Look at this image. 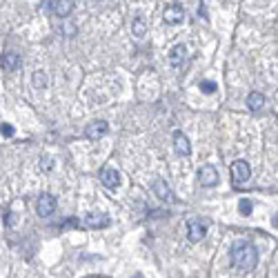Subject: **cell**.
<instances>
[{
    "mask_svg": "<svg viewBox=\"0 0 278 278\" xmlns=\"http://www.w3.org/2000/svg\"><path fill=\"white\" fill-rule=\"evenodd\" d=\"M151 189H154V194L158 196L160 200H165V203H174V191L169 189V185L165 183V180H160V178H156L154 183H151Z\"/></svg>",
    "mask_w": 278,
    "mask_h": 278,
    "instance_id": "cell-7",
    "label": "cell"
},
{
    "mask_svg": "<svg viewBox=\"0 0 278 278\" xmlns=\"http://www.w3.org/2000/svg\"><path fill=\"white\" fill-rule=\"evenodd\" d=\"M274 225H276V227H278V214H276V216H274Z\"/></svg>",
    "mask_w": 278,
    "mask_h": 278,
    "instance_id": "cell-23",
    "label": "cell"
},
{
    "mask_svg": "<svg viewBox=\"0 0 278 278\" xmlns=\"http://www.w3.org/2000/svg\"><path fill=\"white\" fill-rule=\"evenodd\" d=\"M238 209H241L243 216H249V214H252V200H249V198H241V203H238Z\"/></svg>",
    "mask_w": 278,
    "mask_h": 278,
    "instance_id": "cell-17",
    "label": "cell"
},
{
    "mask_svg": "<svg viewBox=\"0 0 278 278\" xmlns=\"http://www.w3.org/2000/svg\"><path fill=\"white\" fill-rule=\"evenodd\" d=\"M169 62L174 67H183L187 62V47L185 45H176L174 49H171V54H169Z\"/></svg>",
    "mask_w": 278,
    "mask_h": 278,
    "instance_id": "cell-13",
    "label": "cell"
},
{
    "mask_svg": "<svg viewBox=\"0 0 278 278\" xmlns=\"http://www.w3.org/2000/svg\"><path fill=\"white\" fill-rule=\"evenodd\" d=\"M265 105V98H263V94H258V92H252L247 96V107L252 109V112H258V109Z\"/></svg>",
    "mask_w": 278,
    "mask_h": 278,
    "instance_id": "cell-15",
    "label": "cell"
},
{
    "mask_svg": "<svg viewBox=\"0 0 278 278\" xmlns=\"http://www.w3.org/2000/svg\"><path fill=\"white\" fill-rule=\"evenodd\" d=\"M229 258H232V265L236 267V270L249 272V270H254V267H256L258 252H256V247H254V245H247V243H245V245L234 247L232 254H229Z\"/></svg>",
    "mask_w": 278,
    "mask_h": 278,
    "instance_id": "cell-1",
    "label": "cell"
},
{
    "mask_svg": "<svg viewBox=\"0 0 278 278\" xmlns=\"http://www.w3.org/2000/svg\"><path fill=\"white\" fill-rule=\"evenodd\" d=\"M198 183L203 187H214L218 183V171L212 165H203L198 169Z\"/></svg>",
    "mask_w": 278,
    "mask_h": 278,
    "instance_id": "cell-6",
    "label": "cell"
},
{
    "mask_svg": "<svg viewBox=\"0 0 278 278\" xmlns=\"http://www.w3.org/2000/svg\"><path fill=\"white\" fill-rule=\"evenodd\" d=\"M33 83H36V87H45V85H47L45 74H40V71H38V74L33 76Z\"/></svg>",
    "mask_w": 278,
    "mask_h": 278,
    "instance_id": "cell-19",
    "label": "cell"
},
{
    "mask_svg": "<svg viewBox=\"0 0 278 278\" xmlns=\"http://www.w3.org/2000/svg\"><path fill=\"white\" fill-rule=\"evenodd\" d=\"M85 225L92 229H105L112 225V220H109L107 214H89V216L85 218Z\"/></svg>",
    "mask_w": 278,
    "mask_h": 278,
    "instance_id": "cell-12",
    "label": "cell"
},
{
    "mask_svg": "<svg viewBox=\"0 0 278 278\" xmlns=\"http://www.w3.org/2000/svg\"><path fill=\"white\" fill-rule=\"evenodd\" d=\"M132 29H134V36H138V38H142V36H145L147 27H145V22H142V18H140V16H136V18H134Z\"/></svg>",
    "mask_w": 278,
    "mask_h": 278,
    "instance_id": "cell-16",
    "label": "cell"
},
{
    "mask_svg": "<svg viewBox=\"0 0 278 278\" xmlns=\"http://www.w3.org/2000/svg\"><path fill=\"white\" fill-rule=\"evenodd\" d=\"M98 178L107 189H116V187L121 185V174H118V169H114V167H103Z\"/></svg>",
    "mask_w": 278,
    "mask_h": 278,
    "instance_id": "cell-4",
    "label": "cell"
},
{
    "mask_svg": "<svg viewBox=\"0 0 278 278\" xmlns=\"http://www.w3.org/2000/svg\"><path fill=\"white\" fill-rule=\"evenodd\" d=\"M200 89H203L205 94H212L214 89H216V85H214L212 80H200Z\"/></svg>",
    "mask_w": 278,
    "mask_h": 278,
    "instance_id": "cell-18",
    "label": "cell"
},
{
    "mask_svg": "<svg viewBox=\"0 0 278 278\" xmlns=\"http://www.w3.org/2000/svg\"><path fill=\"white\" fill-rule=\"evenodd\" d=\"M109 132V125L105 121H96L92 125H87V129H85V136L89 138V140H100V138L105 136V134Z\"/></svg>",
    "mask_w": 278,
    "mask_h": 278,
    "instance_id": "cell-8",
    "label": "cell"
},
{
    "mask_svg": "<svg viewBox=\"0 0 278 278\" xmlns=\"http://www.w3.org/2000/svg\"><path fill=\"white\" fill-rule=\"evenodd\" d=\"M162 18H165L167 25H178V22H183L185 11H183V7H180L178 2H169L165 7V11H162Z\"/></svg>",
    "mask_w": 278,
    "mask_h": 278,
    "instance_id": "cell-3",
    "label": "cell"
},
{
    "mask_svg": "<svg viewBox=\"0 0 278 278\" xmlns=\"http://www.w3.org/2000/svg\"><path fill=\"white\" fill-rule=\"evenodd\" d=\"M2 136H7V138L13 136V127H11V125H2Z\"/></svg>",
    "mask_w": 278,
    "mask_h": 278,
    "instance_id": "cell-20",
    "label": "cell"
},
{
    "mask_svg": "<svg viewBox=\"0 0 278 278\" xmlns=\"http://www.w3.org/2000/svg\"><path fill=\"white\" fill-rule=\"evenodd\" d=\"M42 169H51V160H49V158H45V162H42Z\"/></svg>",
    "mask_w": 278,
    "mask_h": 278,
    "instance_id": "cell-22",
    "label": "cell"
},
{
    "mask_svg": "<svg viewBox=\"0 0 278 278\" xmlns=\"http://www.w3.org/2000/svg\"><path fill=\"white\" fill-rule=\"evenodd\" d=\"M205 234H207V225L205 223H200V220H189L187 223V238L191 243H200L205 238Z\"/></svg>",
    "mask_w": 278,
    "mask_h": 278,
    "instance_id": "cell-5",
    "label": "cell"
},
{
    "mask_svg": "<svg viewBox=\"0 0 278 278\" xmlns=\"http://www.w3.org/2000/svg\"><path fill=\"white\" fill-rule=\"evenodd\" d=\"M229 174H232L234 185H245L249 180V176H252V169H249V165L245 160H236L229 167Z\"/></svg>",
    "mask_w": 278,
    "mask_h": 278,
    "instance_id": "cell-2",
    "label": "cell"
},
{
    "mask_svg": "<svg viewBox=\"0 0 278 278\" xmlns=\"http://www.w3.org/2000/svg\"><path fill=\"white\" fill-rule=\"evenodd\" d=\"M36 209H38L40 216H51L54 209H56V198L51 194H42L40 198H38V203H36Z\"/></svg>",
    "mask_w": 278,
    "mask_h": 278,
    "instance_id": "cell-9",
    "label": "cell"
},
{
    "mask_svg": "<svg viewBox=\"0 0 278 278\" xmlns=\"http://www.w3.org/2000/svg\"><path fill=\"white\" fill-rule=\"evenodd\" d=\"M51 13L58 18H67L71 13V9H74V0H51L49 4Z\"/></svg>",
    "mask_w": 278,
    "mask_h": 278,
    "instance_id": "cell-10",
    "label": "cell"
},
{
    "mask_svg": "<svg viewBox=\"0 0 278 278\" xmlns=\"http://www.w3.org/2000/svg\"><path fill=\"white\" fill-rule=\"evenodd\" d=\"M18 67H20V56H18L16 51H7V54L2 56V69L4 71H16Z\"/></svg>",
    "mask_w": 278,
    "mask_h": 278,
    "instance_id": "cell-14",
    "label": "cell"
},
{
    "mask_svg": "<svg viewBox=\"0 0 278 278\" xmlns=\"http://www.w3.org/2000/svg\"><path fill=\"white\" fill-rule=\"evenodd\" d=\"M174 149H176V154H178V156H189L191 154L189 138H187L183 132H176L174 134Z\"/></svg>",
    "mask_w": 278,
    "mask_h": 278,
    "instance_id": "cell-11",
    "label": "cell"
},
{
    "mask_svg": "<svg viewBox=\"0 0 278 278\" xmlns=\"http://www.w3.org/2000/svg\"><path fill=\"white\" fill-rule=\"evenodd\" d=\"M13 223V218H11V212H9V209H7V212H4V225H11Z\"/></svg>",
    "mask_w": 278,
    "mask_h": 278,
    "instance_id": "cell-21",
    "label": "cell"
}]
</instances>
